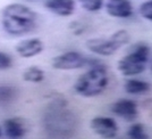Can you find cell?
I'll return each instance as SVG.
<instances>
[{
    "label": "cell",
    "mask_w": 152,
    "mask_h": 139,
    "mask_svg": "<svg viewBox=\"0 0 152 139\" xmlns=\"http://www.w3.org/2000/svg\"><path fill=\"white\" fill-rule=\"evenodd\" d=\"M43 128L48 136L52 138H67L74 136L77 120L75 114L67 108V101L64 97H53L45 107Z\"/></svg>",
    "instance_id": "6da1fadb"
},
{
    "label": "cell",
    "mask_w": 152,
    "mask_h": 139,
    "mask_svg": "<svg viewBox=\"0 0 152 139\" xmlns=\"http://www.w3.org/2000/svg\"><path fill=\"white\" fill-rule=\"evenodd\" d=\"M1 22L7 33L20 37L37 27V14L22 4H10L2 10Z\"/></svg>",
    "instance_id": "7a4b0ae2"
},
{
    "label": "cell",
    "mask_w": 152,
    "mask_h": 139,
    "mask_svg": "<svg viewBox=\"0 0 152 139\" xmlns=\"http://www.w3.org/2000/svg\"><path fill=\"white\" fill-rule=\"evenodd\" d=\"M91 69L78 76L74 84V89L83 97H94L103 92L108 84V74L104 65L100 61H89Z\"/></svg>",
    "instance_id": "3957f363"
},
{
    "label": "cell",
    "mask_w": 152,
    "mask_h": 139,
    "mask_svg": "<svg viewBox=\"0 0 152 139\" xmlns=\"http://www.w3.org/2000/svg\"><path fill=\"white\" fill-rule=\"evenodd\" d=\"M149 56H150V48L146 44H136L133 50L118 62V70L125 76L140 74L146 69Z\"/></svg>",
    "instance_id": "277c9868"
},
{
    "label": "cell",
    "mask_w": 152,
    "mask_h": 139,
    "mask_svg": "<svg viewBox=\"0 0 152 139\" xmlns=\"http://www.w3.org/2000/svg\"><path fill=\"white\" fill-rule=\"evenodd\" d=\"M129 41V34L126 30H119L108 39L96 38L90 39L86 41V48L90 51L102 55V56H110Z\"/></svg>",
    "instance_id": "5b68a950"
},
{
    "label": "cell",
    "mask_w": 152,
    "mask_h": 139,
    "mask_svg": "<svg viewBox=\"0 0 152 139\" xmlns=\"http://www.w3.org/2000/svg\"><path fill=\"white\" fill-rule=\"evenodd\" d=\"M88 65V58L77 51H67L52 59V66L56 70H76Z\"/></svg>",
    "instance_id": "8992f818"
},
{
    "label": "cell",
    "mask_w": 152,
    "mask_h": 139,
    "mask_svg": "<svg viewBox=\"0 0 152 139\" xmlns=\"http://www.w3.org/2000/svg\"><path fill=\"white\" fill-rule=\"evenodd\" d=\"M90 126L96 135L103 138H115L118 132V126L116 121L111 118L96 116L91 120Z\"/></svg>",
    "instance_id": "52a82bcc"
},
{
    "label": "cell",
    "mask_w": 152,
    "mask_h": 139,
    "mask_svg": "<svg viewBox=\"0 0 152 139\" xmlns=\"http://www.w3.org/2000/svg\"><path fill=\"white\" fill-rule=\"evenodd\" d=\"M111 112L125 121H134L137 118V105L131 99H121L111 106Z\"/></svg>",
    "instance_id": "ba28073f"
},
{
    "label": "cell",
    "mask_w": 152,
    "mask_h": 139,
    "mask_svg": "<svg viewBox=\"0 0 152 139\" xmlns=\"http://www.w3.org/2000/svg\"><path fill=\"white\" fill-rule=\"evenodd\" d=\"M106 9L110 16L118 18L129 17L133 13V7L129 0H108Z\"/></svg>",
    "instance_id": "9c48e42d"
},
{
    "label": "cell",
    "mask_w": 152,
    "mask_h": 139,
    "mask_svg": "<svg viewBox=\"0 0 152 139\" xmlns=\"http://www.w3.org/2000/svg\"><path fill=\"white\" fill-rule=\"evenodd\" d=\"M43 50V42L38 38L24 40L16 46V51L23 58H31L41 54Z\"/></svg>",
    "instance_id": "30bf717a"
},
{
    "label": "cell",
    "mask_w": 152,
    "mask_h": 139,
    "mask_svg": "<svg viewBox=\"0 0 152 139\" xmlns=\"http://www.w3.org/2000/svg\"><path fill=\"white\" fill-rule=\"evenodd\" d=\"M5 133L7 138L10 139H20L26 135L27 126L26 122L22 118H10L7 119L4 123Z\"/></svg>",
    "instance_id": "8fae6325"
},
{
    "label": "cell",
    "mask_w": 152,
    "mask_h": 139,
    "mask_svg": "<svg viewBox=\"0 0 152 139\" xmlns=\"http://www.w3.org/2000/svg\"><path fill=\"white\" fill-rule=\"evenodd\" d=\"M47 9H49L59 16H70L75 10V1L74 0H47L45 4Z\"/></svg>",
    "instance_id": "7c38bea8"
},
{
    "label": "cell",
    "mask_w": 152,
    "mask_h": 139,
    "mask_svg": "<svg viewBox=\"0 0 152 139\" xmlns=\"http://www.w3.org/2000/svg\"><path fill=\"white\" fill-rule=\"evenodd\" d=\"M124 87H125V90H126L127 94H131V95L145 94L151 88L150 83L145 82V81H142V80H137V79L127 80Z\"/></svg>",
    "instance_id": "4fadbf2b"
},
{
    "label": "cell",
    "mask_w": 152,
    "mask_h": 139,
    "mask_svg": "<svg viewBox=\"0 0 152 139\" xmlns=\"http://www.w3.org/2000/svg\"><path fill=\"white\" fill-rule=\"evenodd\" d=\"M18 97V90L13 86H0V104L8 105Z\"/></svg>",
    "instance_id": "5bb4252c"
},
{
    "label": "cell",
    "mask_w": 152,
    "mask_h": 139,
    "mask_svg": "<svg viewBox=\"0 0 152 139\" xmlns=\"http://www.w3.org/2000/svg\"><path fill=\"white\" fill-rule=\"evenodd\" d=\"M23 79L27 82L39 83L42 82L45 79V72L38 66H31L23 73Z\"/></svg>",
    "instance_id": "9a60e30c"
},
{
    "label": "cell",
    "mask_w": 152,
    "mask_h": 139,
    "mask_svg": "<svg viewBox=\"0 0 152 139\" xmlns=\"http://www.w3.org/2000/svg\"><path fill=\"white\" fill-rule=\"evenodd\" d=\"M127 137L132 139H148L149 136L146 135L144 126L141 123H136L129 126V129L127 130Z\"/></svg>",
    "instance_id": "2e32d148"
},
{
    "label": "cell",
    "mask_w": 152,
    "mask_h": 139,
    "mask_svg": "<svg viewBox=\"0 0 152 139\" xmlns=\"http://www.w3.org/2000/svg\"><path fill=\"white\" fill-rule=\"evenodd\" d=\"M84 9L89 12H96L103 5V0H78Z\"/></svg>",
    "instance_id": "e0dca14e"
},
{
    "label": "cell",
    "mask_w": 152,
    "mask_h": 139,
    "mask_svg": "<svg viewBox=\"0 0 152 139\" xmlns=\"http://www.w3.org/2000/svg\"><path fill=\"white\" fill-rule=\"evenodd\" d=\"M140 14L145 19L152 21V0H149L140 7Z\"/></svg>",
    "instance_id": "ac0fdd59"
},
{
    "label": "cell",
    "mask_w": 152,
    "mask_h": 139,
    "mask_svg": "<svg viewBox=\"0 0 152 139\" xmlns=\"http://www.w3.org/2000/svg\"><path fill=\"white\" fill-rule=\"evenodd\" d=\"M13 66V58L6 52L0 51V71L8 70Z\"/></svg>",
    "instance_id": "d6986e66"
},
{
    "label": "cell",
    "mask_w": 152,
    "mask_h": 139,
    "mask_svg": "<svg viewBox=\"0 0 152 139\" xmlns=\"http://www.w3.org/2000/svg\"><path fill=\"white\" fill-rule=\"evenodd\" d=\"M144 106H145V108H148V109H152V99L146 101L145 103H144Z\"/></svg>",
    "instance_id": "ffe728a7"
},
{
    "label": "cell",
    "mask_w": 152,
    "mask_h": 139,
    "mask_svg": "<svg viewBox=\"0 0 152 139\" xmlns=\"http://www.w3.org/2000/svg\"><path fill=\"white\" fill-rule=\"evenodd\" d=\"M1 133L2 132H1V128H0V137H1Z\"/></svg>",
    "instance_id": "44dd1931"
},
{
    "label": "cell",
    "mask_w": 152,
    "mask_h": 139,
    "mask_svg": "<svg viewBox=\"0 0 152 139\" xmlns=\"http://www.w3.org/2000/svg\"><path fill=\"white\" fill-rule=\"evenodd\" d=\"M28 1H33V0H28Z\"/></svg>",
    "instance_id": "7402d4cb"
},
{
    "label": "cell",
    "mask_w": 152,
    "mask_h": 139,
    "mask_svg": "<svg viewBox=\"0 0 152 139\" xmlns=\"http://www.w3.org/2000/svg\"><path fill=\"white\" fill-rule=\"evenodd\" d=\"M151 71H152V66H151Z\"/></svg>",
    "instance_id": "603a6c76"
}]
</instances>
